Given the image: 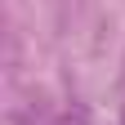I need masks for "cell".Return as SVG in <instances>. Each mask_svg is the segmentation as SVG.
Here are the masks:
<instances>
[{
	"mask_svg": "<svg viewBox=\"0 0 125 125\" xmlns=\"http://www.w3.org/2000/svg\"><path fill=\"white\" fill-rule=\"evenodd\" d=\"M89 116H85V107H62V112H49V116H31L27 125H85Z\"/></svg>",
	"mask_w": 125,
	"mask_h": 125,
	"instance_id": "obj_1",
	"label": "cell"
},
{
	"mask_svg": "<svg viewBox=\"0 0 125 125\" xmlns=\"http://www.w3.org/2000/svg\"><path fill=\"white\" fill-rule=\"evenodd\" d=\"M121 125H125V112H121Z\"/></svg>",
	"mask_w": 125,
	"mask_h": 125,
	"instance_id": "obj_2",
	"label": "cell"
}]
</instances>
